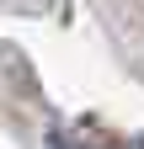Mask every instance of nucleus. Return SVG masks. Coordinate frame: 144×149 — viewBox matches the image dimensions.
Listing matches in <instances>:
<instances>
[{
  "label": "nucleus",
  "mask_w": 144,
  "mask_h": 149,
  "mask_svg": "<svg viewBox=\"0 0 144 149\" xmlns=\"http://www.w3.org/2000/svg\"><path fill=\"white\" fill-rule=\"evenodd\" d=\"M112 149H144V139H123V144H112Z\"/></svg>",
  "instance_id": "nucleus-1"
},
{
  "label": "nucleus",
  "mask_w": 144,
  "mask_h": 149,
  "mask_svg": "<svg viewBox=\"0 0 144 149\" xmlns=\"http://www.w3.org/2000/svg\"><path fill=\"white\" fill-rule=\"evenodd\" d=\"M53 149H64V133H53Z\"/></svg>",
  "instance_id": "nucleus-2"
}]
</instances>
